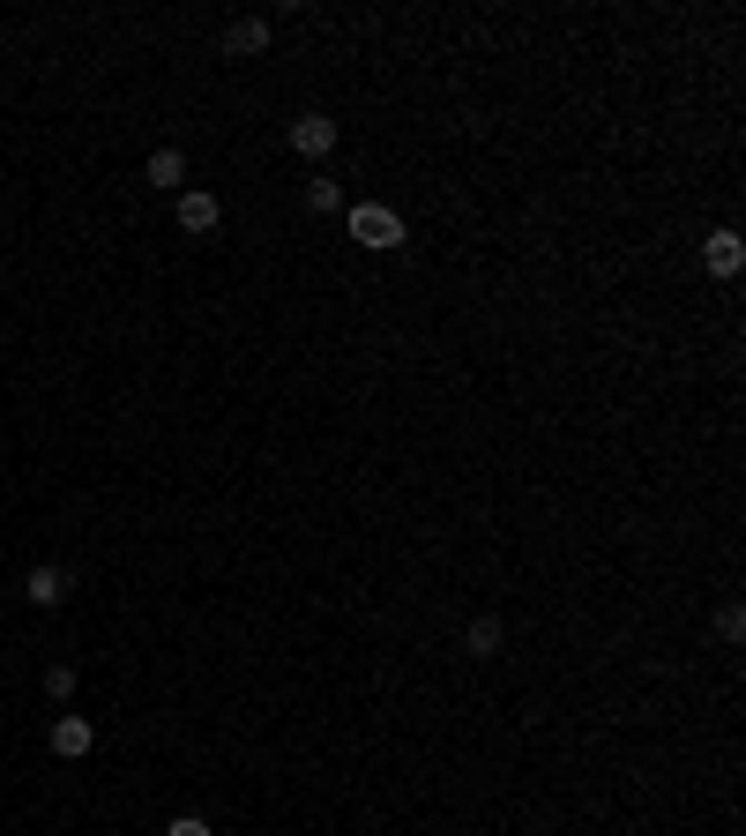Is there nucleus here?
<instances>
[{"label":"nucleus","mask_w":746,"mask_h":836,"mask_svg":"<svg viewBox=\"0 0 746 836\" xmlns=\"http://www.w3.org/2000/svg\"><path fill=\"white\" fill-rule=\"evenodd\" d=\"M344 224H351V240L366 246V254H389V246H403V217L389 210V202H359Z\"/></svg>","instance_id":"1"},{"label":"nucleus","mask_w":746,"mask_h":836,"mask_svg":"<svg viewBox=\"0 0 746 836\" xmlns=\"http://www.w3.org/2000/svg\"><path fill=\"white\" fill-rule=\"evenodd\" d=\"M292 149L298 157H328V149H336V120H328V113H298L292 120Z\"/></svg>","instance_id":"2"},{"label":"nucleus","mask_w":746,"mask_h":836,"mask_svg":"<svg viewBox=\"0 0 746 836\" xmlns=\"http://www.w3.org/2000/svg\"><path fill=\"white\" fill-rule=\"evenodd\" d=\"M23 597H30V605H38V613H52V605L68 597V567L38 561V567H30V575H23Z\"/></svg>","instance_id":"3"},{"label":"nucleus","mask_w":746,"mask_h":836,"mask_svg":"<svg viewBox=\"0 0 746 836\" xmlns=\"http://www.w3.org/2000/svg\"><path fill=\"white\" fill-rule=\"evenodd\" d=\"M701 270H709V276H739L746 270L739 232H709V240H701Z\"/></svg>","instance_id":"4"},{"label":"nucleus","mask_w":746,"mask_h":836,"mask_svg":"<svg viewBox=\"0 0 746 836\" xmlns=\"http://www.w3.org/2000/svg\"><path fill=\"white\" fill-rule=\"evenodd\" d=\"M217 46L232 52V60H254V52L269 46V23H262V16H239V23H224V30H217Z\"/></svg>","instance_id":"5"},{"label":"nucleus","mask_w":746,"mask_h":836,"mask_svg":"<svg viewBox=\"0 0 746 836\" xmlns=\"http://www.w3.org/2000/svg\"><path fill=\"white\" fill-rule=\"evenodd\" d=\"M90 747H98L90 717H52V755H60V762H82Z\"/></svg>","instance_id":"6"},{"label":"nucleus","mask_w":746,"mask_h":836,"mask_svg":"<svg viewBox=\"0 0 746 836\" xmlns=\"http://www.w3.org/2000/svg\"><path fill=\"white\" fill-rule=\"evenodd\" d=\"M217 224H224V202L217 195H202V187L179 195V232H195V240H202V232H217Z\"/></svg>","instance_id":"7"},{"label":"nucleus","mask_w":746,"mask_h":836,"mask_svg":"<svg viewBox=\"0 0 746 836\" xmlns=\"http://www.w3.org/2000/svg\"><path fill=\"white\" fill-rule=\"evenodd\" d=\"M143 179H149V187H179V179H187V157H179V149H173V143H165V149H149V165H143Z\"/></svg>","instance_id":"8"},{"label":"nucleus","mask_w":746,"mask_h":836,"mask_svg":"<svg viewBox=\"0 0 746 836\" xmlns=\"http://www.w3.org/2000/svg\"><path fill=\"white\" fill-rule=\"evenodd\" d=\"M500 642H508V628H500L493 613H485V620H471V628H463V650H471V658H500Z\"/></svg>","instance_id":"9"},{"label":"nucleus","mask_w":746,"mask_h":836,"mask_svg":"<svg viewBox=\"0 0 746 836\" xmlns=\"http://www.w3.org/2000/svg\"><path fill=\"white\" fill-rule=\"evenodd\" d=\"M306 210H314V217H336V210H344V187H336V179H306Z\"/></svg>","instance_id":"10"},{"label":"nucleus","mask_w":746,"mask_h":836,"mask_svg":"<svg viewBox=\"0 0 746 836\" xmlns=\"http://www.w3.org/2000/svg\"><path fill=\"white\" fill-rule=\"evenodd\" d=\"M46 694L52 702H68L75 694V664H46Z\"/></svg>","instance_id":"11"},{"label":"nucleus","mask_w":746,"mask_h":836,"mask_svg":"<svg viewBox=\"0 0 746 836\" xmlns=\"http://www.w3.org/2000/svg\"><path fill=\"white\" fill-rule=\"evenodd\" d=\"M717 635H724V642L746 635V613H739V605H724V613H717Z\"/></svg>","instance_id":"12"},{"label":"nucleus","mask_w":746,"mask_h":836,"mask_svg":"<svg viewBox=\"0 0 746 836\" xmlns=\"http://www.w3.org/2000/svg\"><path fill=\"white\" fill-rule=\"evenodd\" d=\"M165 836H217V829H209L202 814H179V822H173V829H165Z\"/></svg>","instance_id":"13"},{"label":"nucleus","mask_w":746,"mask_h":836,"mask_svg":"<svg viewBox=\"0 0 746 836\" xmlns=\"http://www.w3.org/2000/svg\"><path fill=\"white\" fill-rule=\"evenodd\" d=\"M0 762H8V747H0Z\"/></svg>","instance_id":"14"}]
</instances>
